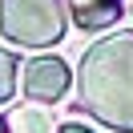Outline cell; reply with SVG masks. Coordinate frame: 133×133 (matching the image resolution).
I'll list each match as a JSON object with an SVG mask.
<instances>
[{"mask_svg":"<svg viewBox=\"0 0 133 133\" xmlns=\"http://www.w3.org/2000/svg\"><path fill=\"white\" fill-rule=\"evenodd\" d=\"M81 101L101 125L133 133V32L97 41L81 57Z\"/></svg>","mask_w":133,"mask_h":133,"instance_id":"1","label":"cell"},{"mask_svg":"<svg viewBox=\"0 0 133 133\" xmlns=\"http://www.w3.org/2000/svg\"><path fill=\"white\" fill-rule=\"evenodd\" d=\"M65 0H0V32L24 49H49L65 36Z\"/></svg>","mask_w":133,"mask_h":133,"instance_id":"2","label":"cell"},{"mask_svg":"<svg viewBox=\"0 0 133 133\" xmlns=\"http://www.w3.org/2000/svg\"><path fill=\"white\" fill-rule=\"evenodd\" d=\"M69 65L57 57H36L24 65V97L32 101H61L69 93Z\"/></svg>","mask_w":133,"mask_h":133,"instance_id":"3","label":"cell"},{"mask_svg":"<svg viewBox=\"0 0 133 133\" xmlns=\"http://www.w3.org/2000/svg\"><path fill=\"white\" fill-rule=\"evenodd\" d=\"M81 28H109L121 16V0H65Z\"/></svg>","mask_w":133,"mask_h":133,"instance_id":"4","label":"cell"},{"mask_svg":"<svg viewBox=\"0 0 133 133\" xmlns=\"http://www.w3.org/2000/svg\"><path fill=\"white\" fill-rule=\"evenodd\" d=\"M8 129L12 133H49L52 125H49V117H44L41 109H28L24 105V109H16V113L8 117Z\"/></svg>","mask_w":133,"mask_h":133,"instance_id":"5","label":"cell"},{"mask_svg":"<svg viewBox=\"0 0 133 133\" xmlns=\"http://www.w3.org/2000/svg\"><path fill=\"white\" fill-rule=\"evenodd\" d=\"M12 89H16V57L0 49V105L12 101Z\"/></svg>","mask_w":133,"mask_h":133,"instance_id":"6","label":"cell"},{"mask_svg":"<svg viewBox=\"0 0 133 133\" xmlns=\"http://www.w3.org/2000/svg\"><path fill=\"white\" fill-rule=\"evenodd\" d=\"M57 133H93V129H85V125H77V121H69V125H61Z\"/></svg>","mask_w":133,"mask_h":133,"instance_id":"7","label":"cell"},{"mask_svg":"<svg viewBox=\"0 0 133 133\" xmlns=\"http://www.w3.org/2000/svg\"><path fill=\"white\" fill-rule=\"evenodd\" d=\"M0 133H8V121H0Z\"/></svg>","mask_w":133,"mask_h":133,"instance_id":"8","label":"cell"}]
</instances>
